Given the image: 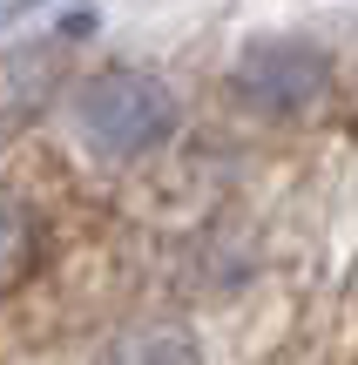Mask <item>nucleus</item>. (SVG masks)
Instances as JSON below:
<instances>
[{
  "instance_id": "f257e3e1",
  "label": "nucleus",
  "mask_w": 358,
  "mask_h": 365,
  "mask_svg": "<svg viewBox=\"0 0 358 365\" xmlns=\"http://www.w3.org/2000/svg\"><path fill=\"white\" fill-rule=\"evenodd\" d=\"M68 122L95 163H135L176 135V95L142 68H102V75L75 81Z\"/></svg>"
},
{
  "instance_id": "f03ea898",
  "label": "nucleus",
  "mask_w": 358,
  "mask_h": 365,
  "mask_svg": "<svg viewBox=\"0 0 358 365\" xmlns=\"http://www.w3.org/2000/svg\"><path fill=\"white\" fill-rule=\"evenodd\" d=\"M230 95L251 115H305V108H318L332 95V54L298 34L251 41L237 54V68H230Z\"/></svg>"
},
{
  "instance_id": "7ed1b4c3",
  "label": "nucleus",
  "mask_w": 358,
  "mask_h": 365,
  "mask_svg": "<svg viewBox=\"0 0 358 365\" xmlns=\"http://www.w3.org/2000/svg\"><path fill=\"white\" fill-rule=\"evenodd\" d=\"M95 365H203V352L183 325H129L95 352Z\"/></svg>"
},
{
  "instance_id": "20e7f679",
  "label": "nucleus",
  "mask_w": 358,
  "mask_h": 365,
  "mask_svg": "<svg viewBox=\"0 0 358 365\" xmlns=\"http://www.w3.org/2000/svg\"><path fill=\"white\" fill-rule=\"evenodd\" d=\"M34 250H41V223H34V210H27V196L0 190V284H14V277L34 264Z\"/></svg>"
}]
</instances>
